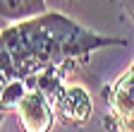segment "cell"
<instances>
[{"mask_svg":"<svg viewBox=\"0 0 134 132\" xmlns=\"http://www.w3.org/2000/svg\"><path fill=\"white\" fill-rule=\"evenodd\" d=\"M127 5H129V10H132V14H134V0H127Z\"/></svg>","mask_w":134,"mask_h":132,"instance_id":"obj_6","label":"cell"},{"mask_svg":"<svg viewBox=\"0 0 134 132\" xmlns=\"http://www.w3.org/2000/svg\"><path fill=\"white\" fill-rule=\"evenodd\" d=\"M55 110V120L67 127H84L93 115V101L79 84H62L48 96Z\"/></svg>","mask_w":134,"mask_h":132,"instance_id":"obj_4","label":"cell"},{"mask_svg":"<svg viewBox=\"0 0 134 132\" xmlns=\"http://www.w3.org/2000/svg\"><path fill=\"white\" fill-rule=\"evenodd\" d=\"M105 101L103 130L105 132H134V62L117 79L100 89Z\"/></svg>","mask_w":134,"mask_h":132,"instance_id":"obj_3","label":"cell"},{"mask_svg":"<svg viewBox=\"0 0 134 132\" xmlns=\"http://www.w3.org/2000/svg\"><path fill=\"white\" fill-rule=\"evenodd\" d=\"M3 110H12L19 118L24 132H50L55 120L53 103L46 91H41L34 82H10L3 84L0 94Z\"/></svg>","mask_w":134,"mask_h":132,"instance_id":"obj_2","label":"cell"},{"mask_svg":"<svg viewBox=\"0 0 134 132\" xmlns=\"http://www.w3.org/2000/svg\"><path fill=\"white\" fill-rule=\"evenodd\" d=\"M41 14H46V0H0L3 27L24 22V19H34V17H41Z\"/></svg>","mask_w":134,"mask_h":132,"instance_id":"obj_5","label":"cell"},{"mask_svg":"<svg viewBox=\"0 0 134 132\" xmlns=\"http://www.w3.org/2000/svg\"><path fill=\"white\" fill-rule=\"evenodd\" d=\"M108 46H127V39L100 36L60 12H46L3 27L0 82H24L58 65L86 67L91 53Z\"/></svg>","mask_w":134,"mask_h":132,"instance_id":"obj_1","label":"cell"}]
</instances>
